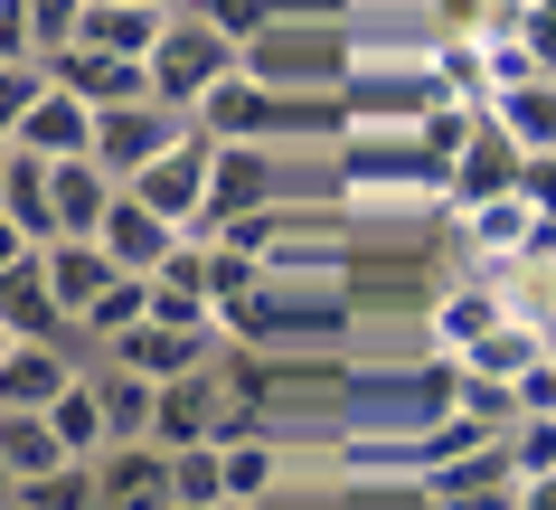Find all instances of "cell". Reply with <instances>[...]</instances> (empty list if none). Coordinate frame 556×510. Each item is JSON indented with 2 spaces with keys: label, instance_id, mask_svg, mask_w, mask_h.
<instances>
[{
  "label": "cell",
  "instance_id": "6da1fadb",
  "mask_svg": "<svg viewBox=\"0 0 556 510\" xmlns=\"http://www.w3.org/2000/svg\"><path fill=\"white\" fill-rule=\"evenodd\" d=\"M38 142H76V114L66 104H38Z\"/></svg>",
  "mask_w": 556,
  "mask_h": 510
}]
</instances>
